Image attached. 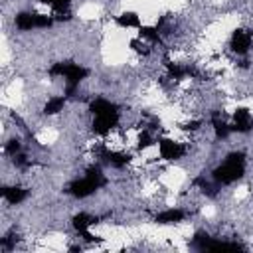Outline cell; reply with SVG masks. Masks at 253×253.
<instances>
[{
    "label": "cell",
    "instance_id": "obj_1",
    "mask_svg": "<svg viewBox=\"0 0 253 253\" xmlns=\"http://www.w3.org/2000/svg\"><path fill=\"white\" fill-rule=\"evenodd\" d=\"M245 174V154L243 152H229L225 160L213 168L211 178L215 184H233Z\"/></svg>",
    "mask_w": 253,
    "mask_h": 253
},
{
    "label": "cell",
    "instance_id": "obj_2",
    "mask_svg": "<svg viewBox=\"0 0 253 253\" xmlns=\"http://www.w3.org/2000/svg\"><path fill=\"white\" fill-rule=\"evenodd\" d=\"M51 75H61L65 77V85H67V95H73L75 89L79 87V83L89 75V71L79 65V63H71V61H65V63H55L51 69H49Z\"/></svg>",
    "mask_w": 253,
    "mask_h": 253
},
{
    "label": "cell",
    "instance_id": "obj_3",
    "mask_svg": "<svg viewBox=\"0 0 253 253\" xmlns=\"http://www.w3.org/2000/svg\"><path fill=\"white\" fill-rule=\"evenodd\" d=\"M105 178H103V174H101V170L99 168H89L87 170V174H85V178H81V180H75L71 186H69V194L71 196H75V198H87V196H91L93 192H97L101 186H105Z\"/></svg>",
    "mask_w": 253,
    "mask_h": 253
},
{
    "label": "cell",
    "instance_id": "obj_4",
    "mask_svg": "<svg viewBox=\"0 0 253 253\" xmlns=\"http://www.w3.org/2000/svg\"><path fill=\"white\" fill-rule=\"evenodd\" d=\"M158 150H160V156L164 160H180L184 154H186V146L182 142H176V140H170V138H160L158 140Z\"/></svg>",
    "mask_w": 253,
    "mask_h": 253
},
{
    "label": "cell",
    "instance_id": "obj_5",
    "mask_svg": "<svg viewBox=\"0 0 253 253\" xmlns=\"http://www.w3.org/2000/svg\"><path fill=\"white\" fill-rule=\"evenodd\" d=\"M119 123V109L115 111H109V113H103V115H95L93 119V132L95 134H107L113 126H117Z\"/></svg>",
    "mask_w": 253,
    "mask_h": 253
},
{
    "label": "cell",
    "instance_id": "obj_6",
    "mask_svg": "<svg viewBox=\"0 0 253 253\" xmlns=\"http://www.w3.org/2000/svg\"><path fill=\"white\" fill-rule=\"evenodd\" d=\"M231 49L237 53V55H243L249 51L251 47V34L245 32V30H235L233 36H231Z\"/></svg>",
    "mask_w": 253,
    "mask_h": 253
},
{
    "label": "cell",
    "instance_id": "obj_7",
    "mask_svg": "<svg viewBox=\"0 0 253 253\" xmlns=\"http://www.w3.org/2000/svg\"><path fill=\"white\" fill-rule=\"evenodd\" d=\"M253 126V119H251V113L247 109H237L235 115H233V125H231V130H237V132H249Z\"/></svg>",
    "mask_w": 253,
    "mask_h": 253
},
{
    "label": "cell",
    "instance_id": "obj_8",
    "mask_svg": "<svg viewBox=\"0 0 253 253\" xmlns=\"http://www.w3.org/2000/svg\"><path fill=\"white\" fill-rule=\"evenodd\" d=\"M2 198L10 206H18L28 198V190H24L20 186H6V188H2Z\"/></svg>",
    "mask_w": 253,
    "mask_h": 253
},
{
    "label": "cell",
    "instance_id": "obj_9",
    "mask_svg": "<svg viewBox=\"0 0 253 253\" xmlns=\"http://www.w3.org/2000/svg\"><path fill=\"white\" fill-rule=\"evenodd\" d=\"M186 217V211L180 210V208H168L160 213L154 215V221L156 223H180L182 219Z\"/></svg>",
    "mask_w": 253,
    "mask_h": 253
},
{
    "label": "cell",
    "instance_id": "obj_10",
    "mask_svg": "<svg viewBox=\"0 0 253 253\" xmlns=\"http://www.w3.org/2000/svg\"><path fill=\"white\" fill-rule=\"evenodd\" d=\"M14 24H16V28L22 30V32L36 30V28H38V14H34V12H20V14H16Z\"/></svg>",
    "mask_w": 253,
    "mask_h": 253
},
{
    "label": "cell",
    "instance_id": "obj_11",
    "mask_svg": "<svg viewBox=\"0 0 253 253\" xmlns=\"http://www.w3.org/2000/svg\"><path fill=\"white\" fill-rule=\"evenodd\" d=\"M115 109H119L115 103H111L109 99H103V97H97V99H93L91 103H89V111H91V115L95 117V115H103V113H109V111H115Z\"/></svg>",
    "mask_w": 253,
    "mask_h": 253
},
{
    "label": "cell",
    "instance_id": "obj_12",
    "mask_svg": "<svg viewBox=\"0 0 253 253\" xmlns=\"http://www.w3.org/2000/svg\"><path fill=\"white\" fill-rule=\"evenodd\" d=\"M95 221H97V217H93V215H89V213H77V215L73 217V227L79 231V235H83V233L89 231V227H91Z\"/></svg>",
    "mask_w": 253,
    "mask_h": 253
},
{
    "label": "cell",
    "instance_id": "obj_13",
    "mask_svg": "<svg viewBox=\"0 0 253 253\" xmlns=\"http://www.w3.org/2000/svg\"><path fill=\"white\" fill-rule=\"evenodd\" d=\"M117 24L123 28H140V18L134 12H125L117 18Z\"/></svg>",
    "mask_w": 253,
    "mask_h": 253
},
{
    "label": "cell",
    "instance_id": "obj_14",
    "mask_svg": "<svg viewBox=\"0 0 253 253\" xmlns=\"http://www.w3.org/2000/svg\"><path fill=\"white\" fill-rule=\"evenodd\" d=\"M63 107H65V97H51V99H47V103L43 105V113H45V115H57Z\"/></svg>",
    "mask_w": 253,
    "mask_h": 253
},
{
    "label": "cell",
    "instance_id": "obj_15",
    "mask_svg": "<svg viewBox=\"0 0 253 253\" xmlns=\"http://www.w3.org/2000/svg\"><path fill=\"white\" fill-rule=\"evenodd\" d=\"M105 158H107L111 164H115V166H125V164L130 160L128 154H125V152H115V150H105Z\"/></svg>",
    "mask_w": 253,
    "mask_h": 253
},
{
    "label": "cell",
    "instance_id": "obj_16",
    "mask_svg": "<svg viewBox=\"0 0 253 253\" xmlns=\"http://www.w3.org/2000/svg\"><path fill=\"white\" fill-rule=\"evenodd\" d=\"M211 125H213V130H215V136H217V138H227V134L231 132V125H225V123L219 121L217 117L211 119Z\"/></svg>",
    "mask_w": 253,
    "mask_h": 253
},
{
    "label": "cell",
    "instance_id": "obj_17",
    "mask_svg": "<svg viewBox=\"0 0 253 253\" xmlns=\"http://www.w3.org/2000/svg\"><path fill=\"white\" fill-rule=\"evenodd\" d=\"M138 32H140V38H144V40H150V42H160V32H158V28L140 26V28H138Z\"/></svg>",
    "mask_w": 253,
    "mask_h": 253
},
{
    "label": "cell",
    "instance_id": "obj_18",
    "mask_svg": "<svg viewBox=\"0 0 253 253\" xmlns=\"http://www.w3.org/2000/svg\"><path fill=\"white\" fill-rule=\"evenodd\" d=\"M20 150H22V144H20V140H18V138H12V140H8V142H6V152H8L10 156H16Z\"/></svg>",
    "mask_w": 253,
    "mask_h": 253
},
{
    "label": "cell",
    "instance_id": "obj_19",
    "mask_svg": "<svg viewBox=\"0 0 253 253\" xmlns=\"http://www.w3.org/2000/svg\"><path fill=\"white\" fill-rule=\"evenodd\" d=\"M152 144V136L148 134V132H142L140 136H138V148H146V146H150Z\"/></svg>",
    "mask_w": 253,
    "mask_h": 253
},
{
    "label": "cell",
    "instance_id": "obj_20",
    "mask_svg": "<svg viewBox=\"0 0 253 253\" xmlns=\"http://www.w3.org/2000/svg\"><path fill=\"white\" fill-rule=\"evenodd\" d=\"M69 4H71V0H55L51 6L57 10V12H67V8H69Z\"/></svg>",
    "mask_w": 253,
    "mask_h": 253
},
{
    "label": "cell",
    "instance_id": "obj_21",
    "mask_svg": "<svg viewBox=\"0 0 253 253\" xmlns=\"http://www.w3.org/2000/svg\"><path fill=\"white\" fill-rule=\"evenodd\" d=\"M130 45H132L136 51H140V53H148V51H150V49H148V45H146V43H140L138 40H132V42H130Z\"/></svg>",
    "mask_w": 253,
    "mask_h": 253
},
{
    "label": "cell",
    "instance_id": "obj_22",
    "mask_svg": "<svg viewBox=\"0 0 253 253\" xmlns=\"http://www.w3.org/2000/svg\"><path fill=\"white\" fill-rule=\"evenodd\" d=\"M200 126V121H192V123H188V126L186 128H192V130H196Z\"/></svg>",
    "mask_w": 253,
    "mask_h": 253
},
{
    "label": "cell",
    "instance_id": "obj_23",
    "mask_svg": "<svg viewBox=\"0 0 253 253\" xmlns=\"http://www.w3.org/2000/svg\"><path fill=\"white\" fill-rule=\"evenodd\" d=\"M38 2H42V4H53L55 0H38Z\"/></svg>",
    "mask_w": 253,
    "mask_h": 253
}]
</instances>
